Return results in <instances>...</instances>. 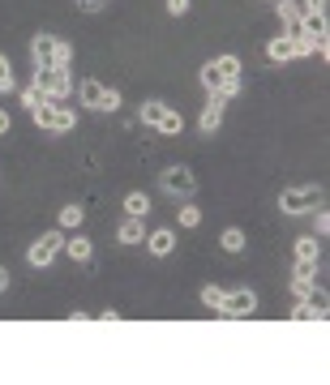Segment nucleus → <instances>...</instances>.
<instances>
[{
  "label": "nucleus",
  "instance_id": "nucleus-1",
  "mask_svg": "<svg viewBox=\"0 0 330 385\" xmlns=\"http://www.w3.org/2000/svg\"><path fill=\"white\" fill-rule=\"evenodd\" d=\"M31 56H35V69H69L73 65V47L60 43L56 35H35L31 39Z\"/></svg>",
  "mask_w": 330,
  "mask_h": 385
},
{
  "label": "nucleus",
  "instance_id": "nucleus-2",
  "mask_svg": "<svg viewBox=\"0 0 330 385\" xmlns=\"http://www.w3.org/2000/svg\"><path fill=\"white\" fill-rule=\"evenodd\" d=\"M31 120H35L39 128H47V133H69V128L78 124V116H73L65 103H56V99L35 103V108H31Z\"/></svg>",
  "mask_w": 330,
  "mask_h": 385
},
{
  "label": "nucleus",
  "instance_id": "nucleus-3",
  "mask_svg": "<svg viewBox=\"0 0 330 385\" xmlns=\"http://www.w3.org/2000/svg\"><path fill=\"white\" fill-rule=\"evenodd\" d=\"M279 205H283V214H292V219H300V214H313L317 205H322V189H317V185H304V189H283Z\"/></svg>",
  "mask_w": 330,
  "mask_h": 385
},
{
  "label": "nucleus",
  "instance_id": "nucleus-4",
  "mask_svg": "<svg viewBox=\"0 0 330 385\" xmlns=\"http://www.w3.org/2000/svg\"><path fill=\"white\" fill-rule=\"evenodd\" d=\"M43 99H69L73 94V77L69 69H35V82H31Z\"/></svg>",
  "mask_w": 330,
  "mask_h": 385
},
{
  "label": "nucleus",
  "instance_id": "nucleus-5",
  "mask_svg": "<svg viewBox=\"0 0 330 385\" xmlns=\"http://www.w3.org/2000/svg\"><path fill=\"white\" fill-rule=\"evenodd\" d=\"M232 77H240V60L236 56H219L211 65H201V86H206L211 94L223 86V82H232Z\"/></svg>",
  "mask_w": 330,
  "mask_h": 385
},
{
  "label": "nucleus",
  "instance_id": "nucleus-6",
  "mask_svg": "<svg viewBox=\"0 0 330 385\" xmlns=\"http://www.w3.org/2000/svg\"><path fill=\"white\" fill-rule=\"evenodd\" d=\"M142 120L150 128H159V133H181V112H172L167 103H159V99L142 103Z\"/></svg>",
  "mask_w": 330,
  "mask_h": 385
},
{
  "label": "nucleus",
  "instance_id": "nucleus-7",
  "mask_svg": "<svg viewBox=\"0 0 330 385\" xmlns=\"http://www.w3.org/2000/svg\"><path fill=\"white\" fill-rule=\"evenodd\" d=\"M65 248V236H60V231H43V236L26 248V262L39 270V266H52V257Z\"/></svg>",
  "mask_w": 330,
  "mask_h": 385
},
{
  "label": "nucleus",
  "instance_id": "nucleus-8",
  "mask_svg": "<svg viewBox=\"0 0 330 385\" xmlns=\"http://www.w3.org/2000/svg\"><path fill=\"white\" fill-rule=\"evenodd\" d=\"M193 189H197V180H193L189 167H167V171H163V193H172V197H193Z\"/></svg>",
  "mask_w": 330,
  "mask_h": 385
},
{
  "label": "nucleus",
  "instance_id": "nucleus-9",
  "mask_svg": "<svg viewBox=\"0 0 330 385\" xmlns=\"http://www.w3.org/2000/svg\"><path fill=\"white\" fill-rule=\"evenodd\" d=\"M219 313L223 317H253V313H258V296H253V291H232V296H223Z\"/></svg>",
  "mask_w": 330,
  "mask_h": 385
},
{
  "label": "nucleus",
  "instance_id": "nucleus-10",
  "mask_svg": "<svg viewBox=\"0 0 330 385\" xmlns=\"http://www.w3.org/2000/svg\"><path fill=\"white\" fill-rule=\"evenodd\" d=\"M223 108H227V103H223L219 94H211V99H206V108H201V120H197L201 137H215V128L223 124Z\"/></svg>",
  "mask_w": 330,
  "mask_h": 385
},
{
  "label": "nucleus",
  "instance_id": "nucleus-11",
  "mask_svg": "<svg viewBox=\"0 0 330 385\" xmlns=\"http://www.w3.org/2000/svg\"><path fill=\"white\" fill-rule=\"evenodd\" d=\"M313 274H317V266L296 262V274H292V296H296V300H304V296L313 291Z\"/></svg>",
  "mask_w": 330,
  "mask_h": 385
},
{
  "label": "nucleus",
  "instance_id": "nucleus-12",
  "mask_svg": "<svg viewBox=\"0 0 330 385\" xmlns=\"http://www.w3.org/2000/svg\"><path fill=\"white\" fill-rule=\"evenodd\" d=\"M146 248L155 253V257H167V253L176 248V231H172V227H159V231H150V236H146Z\"/></svg>",
  "mask_w": 330,
  "mask_h": 385
},
{
  "label": "nucleus",
  "instance_id": "nucleus-13",
  "mask_svg": "<svg viewBox=\"0 0 330 385\" xmlns=\"http://www.w3.org/2000/svg\"><path fill=\"white\" fill-rule=\"evenodd\" d=\"M300 17H304V5H300V0H279V22L288 26V35L300 31Z\"/></svg>",
  "mask_w": 330,
  "mask_h": 385
},
{
  "label": "nucleus",
  "instance_id": "nucleus-14",
  "mask_svg": "<svg viewBox=\"0 0 330 385\" xmlns=\"http://www.w3.org/2000/svg\"><path fill=\"white\" fill-rule=\"evenodd\" d=\"M300 31H304V35H313V39H326V13H317V9H304V17H300Z\"/></svg>",
  "mask_w": 330,
  "mask_h": 385
},
{
  "label": "nucleus",
  "instance_id": "nucleus-15",
  "mask_svg": "<svg viewBox=\"0 0 330 385\" xmlns=\"http://www.w3.org/2000/svg\"><path fill=\"white\" fill-rule=\"evenodd\" d=\"M317 257H322V244H317V236H300V240H296V262H309V266H317Z\"/></svg>",
  "mask_w": 330,
  "mask_h": 385
},
{
  "label": "nucleus",
  "instance_id": "nucleus-16",
  "mask_svg": "<svg viewBox=\"0 0 330 385\" xmlns=\"http://www.w3.org/2000/svg\"><path fill=\"white\" fill-rule=\"evenodd\" d=\"M65 253L73 257V262H90V257H94V244H90L86 236H73V240H65Z\"/></svg>",
  "mask_w": 330,
  "mask_h": 385
},
{
  "label": "nucleus",
  "instance_id": "nucleus-17",
  "mask_svg": "<svg viewBox=\"0 0 330 385\" xmlns=\"http://www.w3.org/2000/svg\"><path fill=\"white\" fill-rule=\"evenodd\" d=\"M104 90H108V86H99L94 77H86V82L78 86V99L86 103V108H94V112H99V99H104Z\"/></svg>",
  "mask_w": 330,
  "mask_h": 385
},
{
  "label": "nucleus",
  "instance_id": "nucleus-18",
  "mask_svg": "<svg viewBox=\"0 0 330 385\" xmlns=\"http://www.w3.org/2000/svg\"><path fill=\"white\" fill-rule=\"evenodd\" d=\"M266 56H270L274 65H283V60H292V39H288V35H279V39H270V43H266Z\"/></svg>",
  "mask_w": 330,
  "mask_h": 385
},
{
  "label": "nucleus",
  "instance_id": "nucleus-19",
  "mask_svg": "<svg viewBox=\"0 0 330 385\" xmlns=\"http://www.w3.org/2000/svg\"><path fill=\"white\" fill-rule=\"evenodd\" d=\"M142 240H146L142 219H124V223H120V244H142Z\"/></svg>",
  "mask_w": 330,
  "mask_h": 385
},
{
  "label": "nucleus",
  "instance_id": "nucleus-20",
  "mask_svg": "<svg viewBox=\"0 0 330 385\" xmlns=\"http://www.w3.org/2000/svg\"><path fill=\"white\" fill-rule=\"evenodd\" d=\"M288 39H292V56H313V51H317V39L304 35V31H292Z\"/></svg>",
  "mask_w": 330,
  "mask_h": 385
},
{
  "label": "nucleus",
  "instance_id": "nucleus-21",
  "mask_svg": "<svg viewBox=\"0 0 330 385\" xmlns=\"http://www.w3.org/2000/svg\"><path fill=\"white\" fill-rule=\"evenodd\" d=\"M124 214H129V219H146L150 214V197L146 193H129V197H124Z\"/></svg>",
  "mask_w": 330,
  "mask_h": 385
},
{
  "label": "nucleus",
  "instance_id": "nucleus-22",
  "mask_svg": "<svg viewBox=\"0 0 330 385\" xmlns=\"http://www.w3.org/2000/svg\"><path fill=\"white\" fill-rule=\"evenodd\" d=\"M219 244H223L227 253H245V231H240V227H227L223 236H219Z\"/></svg>",
  "mask_w": 330,
  "mask_h": 385
},
{
  "label": "nucleus",
  "instance_id": "nucleus-23",
  "mask_svg": "<svg viewBox=\"0 0 330 385\" xmlns=\"http://www.w3.org/2000/svg\"><path fill=\"white\" fill-rule=\"evenodd\" d=\"M82 219H86V210H82V205H65V210H60V227H82Z\"/></svg>",
  "mask_w": 330,
  "mask_h": 385
},
{
  "label": "nucleus",
  "instance_id": "nucleus-24",
  "mask_svg": "<svg viewBox=\"0 0 330 385\" xmlns=\"http://www.w3.org/2000/svg\"><path fill=\"white\" fill-rule=\"evenodd\" d=\"M223 287H215V282H211V287H201V304H206V308H215V313H219V304H223Z\"/></svg>",
  "mask_w": 330,
  "mask_h": 385
},
{
  "label": "nucleus",
  "instance_id": "nucleus-25",
  "mask_svg": "<svg viewBox=\"0 0 330 385\" xmlns=\"http://www.w3.org/2000/svg\"><path fill=\"white\" fill-rule=\"evenodd\" d=\"M99 112H120V90H104V99H99Z\"/></svg>",
  "mask_w": 330,
  "mask_h": 385
},
{
  "label": "nucleus",
  "instance_id": "nucleus-26",
  "mask_svg": "<svg viewBox=\"0 0 330 385\" xmlns=\"http://www.w3.org/2000/svg\"><path fill=\"white\" fill-rule=\"evenodd\" d=\"M0 90H13V65H9V56H0Z\"/></svg>",
  "mask_w": 330,
  "mask_h": 385
},
{
  "label": "nucleus",
  "instance_id": "nucleus-27",
  "mask_svg": "<svg viewBox=\"0 0 330 385\" xmlns=\"http://www.w3.org/2000/svg\"><path fill=\"white\" fill-rule=\"evenodd\" d=\"M201 223V210L197 205H181V227H197Z\"/></svg>",
  "mask_w": 330,
  "mask_h": 385
},
{
  "label": "nucleus",
  "instance_id": "nucleus-28",
  "mask_svg": "<svg viewBox=\"0 0 330 385\" xmlns=\"http://www.w3.org/2000/svg\"><path fill=\"white\" fill-rule=\"evenodd\" d=\"M215 94H219L223 103H227V99H236V94H240V77H232V82H223V86H219Z\"/></svg>",
  "mask_w": 330,
  "mask_h": 385
},
{
  "label": "nucleus",
  "instance_id": "nucleus-29",
  "mask_svg": "<svg viewBox=\"0 0 330 385\" xmlns=\"http://www.w3.org/2000/svg\"><path fill=\"white\" fill-rule=\"evenodd\" d=\"M313 231H317V236H326V231H330V214L322 210V205L313 210Z\"/></svg>",
  "mask_w": 330,
  "mask_h": 385
},
{
  "label": "nucleus",
  "instance_id": "nucleus-30",
  "mask_svg": "<svg viewBox=\"0 0 330 385\" xmlns=\"http://www.w3.org/2000/svg\"><path fill=\"white\" fill-rule=\"evenodd\" d=\"M22 103H26V112L35 108V103H43V94L35 90V86H26V90H22Z\"/></svg>",
  "mask_w": 330,
  "mask_h": 385
},
{
  "label": "nucleus",
  "instance_id": "nucleus-31",
  "mask_svg": "<svg viewBox=\"0 0 330 385\" xmlns=\"http://www.w3.org/2000/svg\"><path fill=\"white\" fill-rule=\"evenodd\" d=\"M78 5H82L86 13H99V9H104V5H108V0H78Z\"/></svg>",
  "mask_w": 330,
  "mask_h": 385
},
{
  "label": "nucleus",
  "instance_id": "nucleus-32",
  "mask_svg": "<svg viewBox=\"0 0 330 385\" xmlns=\"http://www.w3.org/2000/svg\"><path fill=\"white\" fill-rule=\"evenodd\" d=\"M189 9V0H167V13H176V17H181Z\"/></svg>",
  "mask_w": 330,
  "mask_h": 385
},
{
  "label": "nucleus",
  "instance_id": "nucleus-33",
  "mask_svg": "<svg viewBox=\"0 0 330 385\" xmlns=\"http://www.w3.org/2000/svg\"><path fill=\"white\" fill-rule=\"evenodd\" d=\"M99 321H108V325H116V321H120V313H116V308H104V313H99Z\"/></svg>",
  "mask_w": 330,
  "mask_h": 385
},
{
  "label": "nucleus",
  "instance_id": "nucleus-34",
  "mask_svg": "<svg viewBox=\"0 0 330 385\" xmlns=\"http://www.w3.org/2000/svg\"><path fill=\"white\" fill-rule=\"evenodd\" d=\"M0 133H9V112L0 108Z\"/></svg>",
  "mask_w": 330,
  "mask_h": 385
},
{
  "label": "nucleus",
  "instance_id": "nucleus-35",
  "mask_svg": "<svg viewBox=\"0 0 330 385\" xmlns=\"http://www.w3.org/2000/svg\"><path fill=\"white\" fill-rule=\"evenodd\" d=\"M5 287H9V270H5V266H0V291H5Z\"/></svg>",
  "mask_w": 330,
  "mask_h": 385
}]
</instances>
